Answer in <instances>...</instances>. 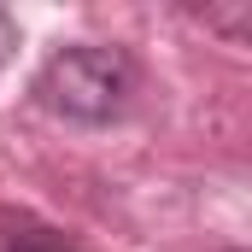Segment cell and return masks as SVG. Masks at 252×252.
<instances>
[{"instance_id":"cell-1","label":"cell","mask_w":252,"mask_h":252,"mask_svg":"<svg viewBox=\"0 0 252 252\" xmlns=\"http://www.w3.org/2000/svg\"><path fill=\"white\" fill-rule=\"evenodd\" d=\"M35 94L47 112H59L70 124H112V118H124L129 94H135V64H129V53L100 47V41L59 47L41 64Z\"/></svg>"},{"instance_id":"cell-3","label":"cell","mask_w":252,"mask_h":252,"mask_svg":"<svg viewBox=\"0 0 252 252\" xmlns=\"http://www.w3.org/2000/svg\"><path fill=\"white\" fill-rule=\"evenodd\" d=\"M12 53H18V18H12V12L0 6V64L12 59Z\"/></svg>"},{"instance_id":"cell-2","label":"cell","mask_w":252,"mask_h":252,"mask_svg":"<svg viewBox=\"0 0 252 252\" xmlns=\"http://www.w3.org/2000/svg\"><path fill=\"white\" fill-rule=\"evenodd\" d=\"M0 252H76V241L30 211H0Z\"/></svg>"}]
</instances>
